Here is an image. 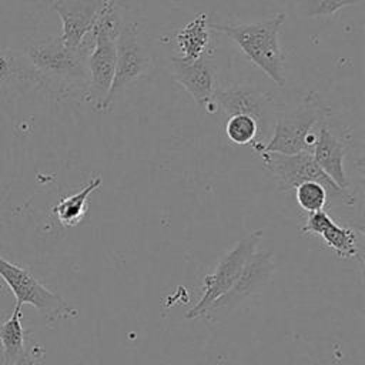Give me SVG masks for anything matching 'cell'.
<instances>
[{
    "label": "cell",
    "instance_id": "obj_3",
    "mask_svg": "<svg viewBox=\"0 0 365 365\" xmlns=\"http://www.w3.org/2000/svg\"><path fill=\"white\" fill-rule=\"evenodd\" d=\"M331 115V108L317 93H308L297 107L277 111L274 115L272 135L265 144L255 143L251 148L265 153L292 155L311 153L317 140L315 128L319 121Z\"/></svg>",
    "mask_w": 365,
    "mask_h": 365
},
{
    "label": "cell",
    "instance_id": "obj_19",
    "mask_svg": "<svg viewBox=\"0 0 365 365\" xmlns=\"http://www.w3.org/2000/svg\"><path fill=\"white\" fill-rule=\"evenodd\" d=\"M225 135L235 145H252L259 143V125L247 114H234L225 121Z\"/></svg>",
    "mask_w": 365,
    "mask_h": 365
},
{
    "label": "cell",
    "instance_id": "obj_10",
    "mask_svg": "<svg viewBox=\"0 0 365 365\" xmlns=\"http://www.w3.org/2000/svg\"><path fill=\"white\" fill-rule=\"evenodd\" d=\"M212 101L228 118L234 114H247L257 120L259 125V144L262 135L268 133L269 121L274 120V100L272 97L252 86L234 84L228 87H217Z\"/></svg>",
    "mask_w": 365,
    "mask_h": 365
},
{
    "label": "cell",
    "instance_id": "obj_5",
    "mask_svg": "<svg viewBox=\"0 0 365 365\" xmlns=\"http://www.w3.org/2000/svg\"><path fill=\"white\" fill-rule=\"evenodd\" d=\"M264 167L275 177L277 185L281 191L289 192L294 188L305 181H315L321 184L327 194L328 200L332 204L341 205H354L356 202L355 195L345 188L336 185L315 163L311 153H298L292 155L278 154V153H255Z\"/></svg>",
    "mask_w": 365,
    "mask_h": 365
},
{
    "label": "cell",
    "instance_id": "obj_6",
    "mask_svg": "<svg viewBox=\"0 0 365 365\" xmlns=\"http://www.w3.org/2000/svg\"><path fill=\"white\" fill-rule=\"evenodd\" d=\"M151 64L153 57L143 40L140 24L135 21L120 23L114 77L103 113L110 111L127 88L148 73Z\"/></svg>",
    "mask_w": 365,
    "mask_h": 365
},
{
    "label": "cell",
    "instance_id": "obj_14",
    "mask_svg": "<svg viewBox=\"0 0 365 365\" xmlns=\"http://www.w3.org/2000/svg\"><path fill=\"white\" fill-rule=\"evenodd\" d=\"M271 252H255L248 261L242 275L237 281V284L220 299H217L208 311L204 314L205 318H212L218 311L228 309L237 305L242 298L251 294L257 287H259L269 277L272 271Z\"/></svg>",
    "mask_w": 365,
    "mask_h": 365
},
{
    "label": "cell",
    "instance_id": "obj_16",
    "mask_svg": "<svg viewBox=\"0 0 365 365\" xmlns=\"http://www.w3.org/2000/svg\"><path fill=\"white\" fill-rule=\"evenodd\" d=\"M175 43L182 60H197L207 56L205 51L210 43V26L208 16L198 13L195 17L181 27L175 34Z\"/></svg>",
    "mask_w": 365,
    "mask_h": 365
},
{
    "label": "cell",
    "instance_id": "obj_21",
    "mask_svg": "<svg viewBox=\"0 0 365 365\" xmlns=\"http://www.w3.org/2000/svg\"><path fill=\"white\" fill-rule=\"evenodd\" d=\"M295 200L301 210L305 212H317L325 208L328 202V194L325 188L315 181H305L294 188Z\"/></svg>",
    "mask_w": 365,
    "mask_h": 365
},
{
    "label": "cell",
    "instance_id": "obj_20",
    "mask_svg": "<svg viewBox=\"0 0 365 365\" xmlns=\"http://www.w3.org/2000/svg\"><path fill=\"white\" fill-rule=\"evenodd\" d=\"M364 0H289V7L294 14L299 17H328L334 16L338 10L355 6Z\"/></svg>",
    "mask_w": 365,
    "mask_h": 365
},
{
    "label": "cell",
    "instance_id": "obj_9",
    "mask_svg": "<svg viewBox=\"0 0 365 365\" xmlns=\"http://www.w3.org/2000/svg\"><path fill=\"white\" fill-rule=\"evenodd\" d=\"M315 133L317 140L311 151L312 158L336 185L349 190L344 158L352 140L351 131L328 115L318 123Z\"/></svg>",
    "mask_w": 365,
    "mask_h": 365
},
{
    "label": "cell",
    "instance_id": "obj_8",
    "mask_svg": "<svg viewBox=\"0 0 365 365\" xmlns=\"http://www.w3.org/2000/svg\"><path fill=\"white\" fill-rule=\"evenodd\" d=\"M0 277L16 297V304H30L47 321H58L77 317V311L70 307L58 294L43 285L29 269L16 265L0 257Z\"/></svg>",
    "mask_w": 365,
    "mask_h": 365
},
{
    "label": "cell",
    "instance_id": "obj_13",
    "mask_svg": "<svg viewBox=\"0 0 365 365\" xmlns=\"http://www.w3.org/2000/svg\"><path fill=\"white\" fill-rule=\"evenodd\" d=\"M305 235H318L339 258H359L358 235L354 228L338 225L325 210L311 212L301 227Z\"/></svg>",
    "mask_w": 365,
    "mask_h": 365
},
{
    "label": "cell",
    "instance_id": "obj_7",
    "mask_svg": "<svg viewBox=\"0 0 365 365\" xmlns=\"http://www.w3.org/2000/svg\"><path fill=\"white\" fill-rule=\"evenodd\" d=\"M262 237L261 230H255L238 241L218 262L215 269L205 275L198 302L187 312L188 319L202 318L208 308L224 297L240 279L248 261L257 252V245Z\"/></svg>",
    "mask_w": 365,
    "mask_h": 365
},
{
    "label": "cell",
    "instance_id": "obj_22",
    "mask_svg": "<svg viewBox=\"0 0 365 365\" xmlns=\"http://www.w3.org/2000/svg\"><path fill=\"white\" fill-rule=\"evenodd\" d=\"M44 356H46L44 348L38 344H33L27 346L24 355L13 365H44Z\"/></svg>",
    "mask_w": 365,
    "mask_h": 365
},
{
    "label": "cell",
    "instance_id": "obj_11",
    "mask_svg": "<svg viewBox=\"0 0 365 365\" xmlns=\"http://www.w3.org/2000/svg\"><path fill=\"white\" fill-rule=\"evenodd\" d=\"M168 70L171 77L200 107L215 113L217 106L212 97L217 88V70L207 56L197 60H182L178 56H173L168 60Z\"/></svg>",
    "mask_w": 365,
    "mask_h": 365
},
{
    "label": "cell",
    "instance_id": "obj_4",
    "mask_svg": "<svg viewBox=\"0 0 365 365\" xmlns=\"http://www.w3.org/2000/svg\"><path fill=\"white\" fill-rule=\"evenodd\" d=\"M120 23L114 0H107L90 33L91 47L87 58L88 87L84 100L98 113L104 111L114 77Z\"/></svg>",
    "mask_w": 365,
    "mask_h": 365
},
{
    "label": "cell",
    "instance_id": "obj_2",
    "mask_svg": "<svg viewBox=\"0 0 365 365\" xmlns=\"http://www.w3.org/2000/svg\"><path fill=\"white\" fill-rule=\"evenodd\" d=\"M285 21L284 13L257 23L208 24L210 29L231 38L247 58L264 71L279 87L285 86V56L279 46V31Z\"/></svg>",
    "mask_w": 365,
    "mask_h": 365
},
{
    "label": "cell",
    "instance_id": "obj_15",
    "mask_svg": "<svg viewBox=\"0 0 365 365\" xmlns=\"http://www.w3.org/2000/svg\"><path fill=\"white\" fill-rule=\"evenodd\" d=\"M40 86V78L23 50L0 43V93Z\"/></svg>",
    "mask_w": 365,
    "mask_h": 365
},
{
    "label": "cell",
    "instance_id": "obj_12",
    "mask_svg": "<svg viewBox=\"0 0 365 365\" xmlns=\"http://www.w3.org/2000/svg\"><path fill=\"white\" fill-rule=\"evenodd\" d=\"M107 0H57L51 9L61 20L60 40L68 48L80 47L91 33Z\"/></svg>",
    "mask_w": 365,
    "mask_h": 365
},
{
    "label": "cell",
    "instance_id": "obj_18",
    "mask_svg": "<svg viewBox=\"0 0 365 365\" xmlns=\"http://www.w3.org/2000/svg\"><path fill=\"white\" fill-rule=\"evenodd\" d=\"M101 185V177L91 178L80 191L76 194L63 197L53 208L51 212L56 215L58 222L64 227H74L84 218L87 212V202L91 192Z\"/></svg>",
    "mask_w": 365,
    "mask_h": 365
},
{
    "label": "cell",
    "instance_id": "obj_1",
    "mask_svg": "<svg viewBox=\"0 0 365 365\" xmlns=\"http://www.w3.org/2000/svg\"><path fill=\"white\" fill-rule=\"evenodd\" d=\"M91 41L66 47L58 36H40L27 41L23 53L40 78V86L58 96L84 98L88 87L87 58Z\"/></svg>",
    "mask_w": 365,
    "mask_h": 365
},
{
    "label": "cell",
    "instance_id": "obj_17",
    "mask_svg": "<svg viewBox=\"0 0 365 365\" xmlns=\"http://www.w3.org/2000/svg\"><path fill=\"white\" fill-rule=\"evenodd\" d=\"M27 338L29 332L21 325V307L16 304L11 315L0 321L1 365H13L24 355Z\"/></svg>",
    "mask_w": 365,
    "mask_h": 365
}]
</instances>
